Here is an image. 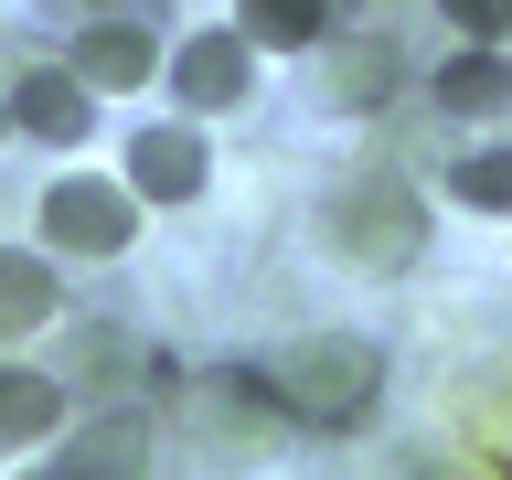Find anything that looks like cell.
Segmentation results:
<instances>
[{
  "instance_id": "cell-15",
  "label": "cell",
  "mask_w": 512,
  "mask_h": 480,
  "mask_svg": "<svg viewBox=\"0 0 512 480\" xmlns=\"http://www.w3.org/2000/svg\"><path fill=\"white\" fill-rule=\"evenodd\" d=\"M459 32H512V0H438Z\"/></svg>"
},
{
  "instance_id": "cell-11",
  "label": "cell",
  "mask_w": 512,
  "mask_h": 480,
  "mask_svg": "<svg viewBox=\"0 0 512 480\" xmlns=\"http://www.w3.org/2000/svg\"><path fill=\"white\" fill-rule=\"evenodd\" d=\"M235 32H246V43L299 54V43H320V32H331V0H246V11H235Z\"/></svg>"
},
{
  "instance_id": "cell-1",
  "label": "cell",
  "mask_w": 512,
  "mask_h": 480,
  "mask_svg": "<svg viewBox=\"0 0 512 480\" xmlns=\"http://www.w3.org/2000/svg\"><path fill=\"white\" fill-rule=\"evenodd\" d=\"M374 384H384V352L363 342V331H310V342H288L267 374H246V395L310 416V427H352V416L374 406Z\"/></svg>"
},
{
  "instance_id": "cell-10",
  "label": "cell",
  "mask_w": 512,
  "mask_h": 480,
  "mask_svg": "<svg viewBox=\"0 0 512 480\" xmlns=\"http://www.w3.org/2000/svg\"><path fill=\"white\" fill-rule=\"evenodd\" d=\"M438 107H448V118H491V107H512V64H502V54L438 64Z\"/></svg>"
},
{
  "instance_id": "cell-8",
  "label": "cell",
  "mask_w": 512,
  "mask_h": 480,
  "mask_svg": "<svg viewBox=\"0 0 512 480\" xmlns=\"http://www.w3.org/2000/svg\"><path fill=\"white\" fill-rule=\"evenodd\" d=\"M64 470H96V480L150 470V416H96V427H75V459H64Z\"/></svg>"
},
{
  "instance_id": "cell-3",
  "label": "cell",
  "mask_w": 512,
  "mask_h": 480,
  "mask_svg": "<svg viewBox=\"0 0 512 480\" xmlns=\"http://www.w3.org/2000/svg\"><path fill=\"white\" fill-rule=\"evenodd\" d=\"M43 235H54V246H75V256H118L128 235H139V203H128L118 182H54L43 192Z\"/></svg>"
},
{
  "instance_id": "cell-12",
  "label": "cell",
  "mask_w": 512,
  "mask_h": 480,
  "mask_svg": "<svg viewBox=\"0 0 512 480\" xmlns=\"http://www.w3.org/2000/svg\"><path fill=\"white\" fill-rule=\"evenodd\" d=\"M54 320V267L43 256H0V331H32Z\"/></svg>"
},
{
  "instance_id": "cell-5",
  "label": "cell",
  "mask_w": 512,
  "mask_h": 480,
  "mask_svg": "<svg viewBox=\"0 0 512 480\" xmlns=\"http://www.w3.org/2000/svg\"><path fill=\"white\" fill-rule=\"evenodd\" d=\"M128 192H139V203H192V192H203V139H192V128H150V139L128 150Z\"/></svg>"
},
{
  "instance_id": "cell-9",
  "label": "cell",
  "mask_w": 512,
  "mask_h": 480,
  "mask_svg": "<svg viewBox=\"0 0 512 480\" xmlns=\"http://www.w3.org/2000/svg\"><path fill=\"white\" fill-rule=\"evenodd\" d=\"M54 416H64V384L54 374H0V448L54 438Z\"/></svg>"
},
{
  "instance_id": "cell-6",
  "label": "cell",
  "mask_w": 512,
  "mask_h": 480,
  "mask_svg": "<svg viewBox=\"0 0 512 480\" xmlns=\"http://www.w3.org/2000/svg\"><path fill=\"white\" fill-rule=\"evenodd\" d=\"M11 118H22L32 139H54V150H75V139H86V75H64V64L22 75V86H11Z\"/></svg>"
},
{
  "instance_id": "cell-13",
  "label": "cell",
  "mask_w": 512,
  "mask_h": 480,
  "mask_svg": "<svg viewBox=\"0 0 512 480\" xmlns=\"http://www.w3.org/2000/svg\"><path fill=\"white\" fill-rule=\"evenodd\" d=\"M448 192L480 203V214H512V150H470L459 171H448Z\"/></svg>"
},
{
  "instance_id": "cell-4",
  "label": "cell",
  "mask_w": 512,
  "mask_h": 480,
  "mask_svg": "<svg viewBox=\"0 0 512 480\" xmlns=\"http://www.w3.org/2000/svg\"><path fill=\"white\" fill-rule=\"evenodd\" d=\"M171 86H182V107H235L246 96V32H192L171 54Z\"/></svg>"
},
{
  "instance_id": "cell-14",
  "label": "cell",
  "mask_w": 512,
  "mask_h": 480,
  "mask_svg": "<svg viewBox=\"0 0 512 480\" xmlns=\"http://www.w3.org/2000/svg\"><path fill=\"white\" fill-rule=\"evenodd\" d=\"M384 86H395V54H384V43H352V64H342V96H352V107H374Z\"/></svg>"
},
{
  "instance_id": "cell-7",
  "label": "cell",
  "mask_w": 512,
  "mask_h": 480,
  "mask_svg": "<svg viewBox=\"0 0 512 480\" xmlns=\"http://www.w3.org/2000/svg\"><path fill=\"white\" fill-rule=\"evenodd\" d=\"M75 75H86V86H150V75H160V43L139 22H96L86 54H75Z\"/></svg>"
},
{
  "instance_id": "cell-2",
  "label": "cell",
  "mask_w": 512,
  "mask_h": 480,
  "mask_svg": "<svg viewBox=\"0 0 512 480\" xmlns=\"http://www.w3.org/2000/svg\"><path fill=\"white\" fill-rule=\"evenodd\" d=\"M331 235H342V256H363V267H406L416 235H427V203H406L395 182H352L342 203H331Z\"/></svg>"
}]
</instances>
